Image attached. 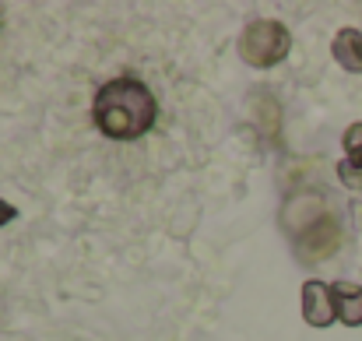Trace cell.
<instances>
[{"instance_id":"obj_6","label":"cell","mask_w":362,"mask_h":341,"mask_svg":"<svg viewBox=\"0 0 362 341\" xmlns=\"http://www.w3.org/2000/svg\"><path fill=\"white\" fill-rule=\"evenodd\" d=\"M334 60L349 71V74H362V32L359 28H341L331 42Z\"/></svg>"},{"instance_id":"obj_5","label":"cell","mask_w":362,"mask_h":341,"mask_svg":"<svg viewBox=\"0 0 362 341\" xmlns=\"http://www.w3.org/2000/svg\"><path fill=\"white\" fill-rule=\"evenodd\" d=\"M331 299H334V313L345 328H362V285L352 282H334L331 285Z\"/></svg>"},{"instance_id":"obj_1","label":"cell","mask_w":362,"mask_h":341,"mask_svg":"<svg viewBox=\"0 0 362 341\" xmlns=\"http://www.w3.org/2000/svg\"><path fill=\"white\" fill-rule=\"evenodd\" d=\"M92 116L106 137L134 141L155 123V96L137 78H113L95 92Z\"/></svg>"},{"instance_id":"obj_4","label":"cell","mask_w":362,"mask_h":341,"mask_svg":"<svg viewBox=\"0 0 362 341\" xmlns=\"http://www.w3.org/2000/svg\"><path fill=\"white\" fill-rule=\"evenodd\" d=\"M303 317L310 328H327L338 313H334V299H331V285L310 278L303 282Z\"/></svg>"},{"instance_id":"obj_2","label":"cell","mask_w":362,"mask_h":341,"mask_svg":"<svg viewBox=\"0 0 362 341\" xmlns=\"http://www.w3.org/2000/svg\"><path fill=\"white\" fill-rule=\"evenodd\" d=\"M292 50V35L281 21H250L240 35V53L250 67H274L288 57Z\"/></svg>"},{"instance_id":"obj_7","label":"cell","mask_w":362,"mask_h":341,"mask_svg":"<svg viewBox=\"0 0 362 341\" xmlns=\"http://www.w3.org/2000/svg\"><path fill=\"white\" fill-rule=\"evenodd\" d=\"M341 144H345V162L338 166V173H341L345 183L362 187V123H352V127L345 130Z\"/></svg>"},{"instance_id":"obj_8","label":"cell","mask_w":362,"mask_h":341,"mask_svg":"<svg viewBox=\"0 0 362 341\" xmlns=\"http://www.w3.org/2000/svg\"><path fill=\"white\" fill-rule=\"evenodd\" d=\"M14 215H18V208H14V204H7V201H0V226H7Z\"/></svg>"},{"instance_id":"obj_3","label":"cell","mask_w":362,"mask_h":341,"mask_svg":"<svg viewBox=\"0 0 362 341\" xmlns=\"http://www.w3.org/2000/svg\"><path fill=\"white\" fill-rule=\"evenodd\" d=\"M296 239H299V243H296L299 257H306V260H324V257H331V253L338 250L341 232H338V222H334L331 215H317Z\"/></svg>"}]
</instances>
